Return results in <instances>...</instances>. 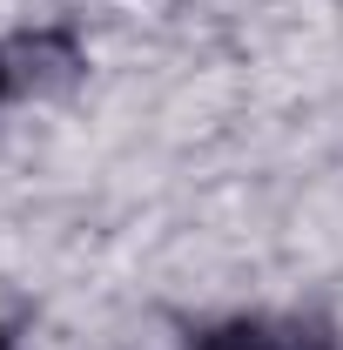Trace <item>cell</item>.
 Masks as SVG:
<instances>
[{
    "label": "cell",
    "instance_id": "cell-1",
    "mask_svg": "<svg viewBox=\"0 0 343 350\" xmlns=\"http://www.w3.org/2000/svg\"><path fill=\"white\" fill-rule=\"evenodd\" d=\"M269 323H256V317H229V323H209V330H195L189 337V350H269Z\"/></svg>",
    "mask_w": 343,
    "mask_h": 350
},
{
    "label": "cell",
    "instance_id": "cell-2",
    "mask_svg": "<svg viewBox=\"0 0 343 350\" xmlns=\"http://www.w3.org/2000/svg\"><path fill=\"white\" fill-rule=\"evenodd\" d=\"M269 350H343L337 330H323V323H290V330H276Z\"/></svg>",
    "mask_w": 343,
    "mask_h": 350
},
{
    "label": "cell",
    "instance_id": "cell-3",
    "mask_svg": "<svg viewBox=\"0 0 343 350\" xmlns=\"http://www.w3.org/2000/svg\"><path fill=\"white\" fill-rule=\"evenodd\" d=\"M7 88H14V68H7V54H0V101H7Z\"/></svg>",
    "mask_w": 343,
    "mask_h": 350
},
{
    "label": "cell",
    "instance_id": "cell-4",
    "mask_svg": "<svg viewBox=\"0 0 343 350\" xmlns=\"http://www.w3.org/2000/svg\"><path fill=\"white\" fill-rule=\"evenodd\" d=\"M0 350H14V344H7V330H0Z\"/></svg>",
    "mask_w": 343,
    "mask_h": 350
}]
</instances>
